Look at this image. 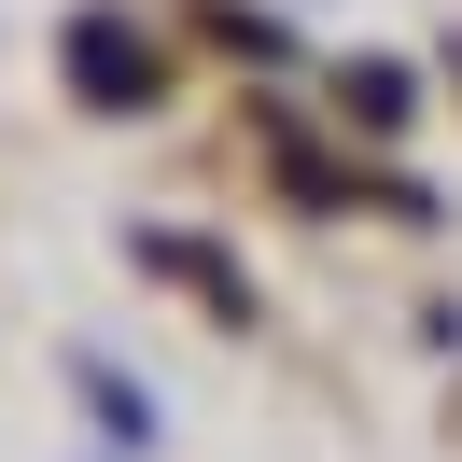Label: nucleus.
<instances>
[{"label":"nucleus","instance_id":"obj_1","mask_svg":"<svg viewBox=\"0 0 462 462\" xmlns=\"http://www.w3.org/2000/svg\"><path fill=\"white\" fill-rule=\"evenodd\" d=\"M70 70H85V98H113V113H141V98H154V70H141V42H126L113 14H85V29H70Z\"/></svg>","mask_w":462,"mask_h":462}]
</instances>
